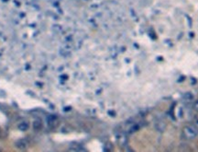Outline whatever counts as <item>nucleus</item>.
I'll list each match as a JSON object with an SVG mask.
<instances>
[{
  "instance_id": "obj_1",
  "label": "nucleus",
  "mask_w": 198,
  "mask_h": 152,
  "mask_svg": "<svg viewBox=\"0 0 198 152\" xmlns=\"http://www.w3.org/2000/svg\"><path fill=\"white\" fill-rule=\"evenodd\" d=\"M184 134L188 139H194L198 135V128L195 125H187L184 129Z\"/></svg>"
},
{
  "instance_id": "obj_2",
  "label": "nucleus",
  "mask_w": 198,
  "mask_h": 152,
  "mask_svg": "<svg viewBox=\"0 0 198 152\" xmlns=\"http://www.w3.org/2000/svg\"><path fill=\"white\" fill-rule=\"evenodd\" d=\"M154 127H155V129H156L158 132H163V131H165L167 125H166V124L164 123V122H162V121H158L157 123H155Z\"/></svg>"
},
{
  "instance_id": "obj_3",
  "label": "nucleus",
  "mask_w": 198,
  "mask_h": 152,
  "mask_svg": "<svg viewBox=\"0 0 198 152\" xmlns=\"http://www.w3.org/2000/svg\"><path fill=\"white\" fill-rule=\"evenodd\" d=\"M16 146H17V148H19L24 149V148H27L28 143H27V141H26L25 139H19V140H18V141L16 142Z\"/></svg>"
},
{
  "instance_id": "obj_4",
  "label": "nucleus",
  "mask_w": 198,
  "mask_h": 152,
  "mask_svg": "<svg viewBox=\"0 0 198 152\" xmlns=\"http://www.w3.org/2000/svg\"><path fill=\"white\" fill-rule=\"evenodd\" d=\"M182 98H184V100L186 101V102H192L194 100V95L191 92H187L184 95Z\"/></svg>"
},
{
  "instance_id": "obj_5",
  "label": "nucleus",
  "mask_w": 198,
  "mask_h": 152,
  "mask_svg": "<svg viewBox=\"0 0 198 152\" xmlns=\"http://www.w3.org/2000/svg\"><path fill=\"white\" fill-rule=\"evenodd\" d=\"M19 128L20 129L21 131H26L27 129L28 128V122H22V123L19 124Z\"/></svg>"
},
{
  "instance_id": "obj_6",
  "label": "nucleus",
  "mask_w": 198,
  "mask_h": 152,
  "mask_svg": "<svg viewBox=\"0 0 198 152\" xmlns=\"http://www.w3.org/2000/svg\"><path fill=\"white\" fill-rule=\"evenodd\" d=\"M41 122L40 120H37L34 122V128L39 129V128H41Z\"/></svg>"
},
{
  "instance_id": "obj_7",
  "label": "nucleus",
  "mask_w": 198,
  "mask_h": 152,
  "mask_svg": "<svg viewBox=\"0 0 198 152\" xmlns=\"http://www.w3.org/2000/svg\"><path fill=\"white\" fill-rule=\"evenodd\" d=\"M193 107H194V110H197V111H198V101H195V102H194Z\"/></svg>"
},
{
  "instance_id": "obj_8",
  "label": "nucleus",
  "mask_w": 198,
  "mask_h": 152,
  "mask_svg": "<svg viewBox=\"0 0 198 152\" xmlns=\"http://www.w3.org/2000/svg\"><path fill=\"white\" fill-rule=\"evenodd\" d=\"M194 124H195L196 125H198V115L194 116Z\"/></svg>"
},
{
  "instance_id": "obj_9",
  "label": "nucleus",
  "mask_w": 198,
  "mask_h": 152,
  "mask_svg": "<svg viewBox=\"0 0 198 152\" xmlns=\"http://www.w3.org/2000/svg\"><path fill=\"white\" fill-rule=\"evenodd\" d=\"M0 135H1V132H0Z\"/></svg>"
}]
</instances>
